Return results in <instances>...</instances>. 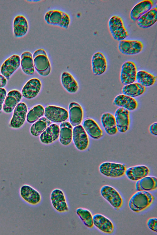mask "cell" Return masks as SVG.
Returning a JSON list of instances; mask_svg holds the SVG:
<instances>
[{
    "mask_svg": "<svg viewBox=\"0 0 157 235\" xmlns=\"http://www.w3.org/2000/svg\"><path fill=\"white\" fill-rule=\"evenodd\" d=\"M101 124L108 135L113 136L118 132L114 115L109 112L102 114L100 118Z\"/></svg>",
    "mask_w": 157,
    "mask_h": 235,
    "instance_id": "603a6c76",
    "label": "cell"
},
{
    "mask_svg": "<svg viewBox=\"0 0 157 235\" xmlns=\"http://www.w3.org/2000/svg\"><path fill=\"white\" fill-rule=\"evenodd\" d=\"M19 193L21 200L29 205L37 206L41 201L42 196L40 193L29 185L25 184L21 185L19 188Z\"/></svg>",
    "mask_w": 157,
    "mask_h": 235,
    "instance_id": "3957f363",
    "label": "cell"
},
{
    "mask_svg": "<svg viewBox=\"0 0 157 235\" xmlns=\"http://www.w3.org/2000/svg\"><path fill=\"white\" fill-rule=\"evenodd\" d=\"M61 81L63 87L68 92L74 93L77 91L78 88V83L69 73H63L61 76Z\"/></svg>",
    "mask_w": 157,
    "mask_h": 235,
    "instance_id": "836d02e7",
    "label": "cell"
},
{
    "mask_svg": "<svg viewBox=\"0 0 157 235\" xmlns=\"http://www.w3.org/2000/svg\"><path fill=\"white\" fill-rule=\"evenodd\" d=\"M157 21V8L155 7L142 15L137 21V23L140 28H146L154 25Z\"/></svg>",
    "mask_w": 157,
    "mask_h": 235,
    "instance_id": "484cf974",
    "label": "cell"
},
{
    "mask_svg": "<svg viewBox=\"0 0 157 235\" xmlns=\"http://www.w3.org/2000/svg\"><path fill=\"white\" fill-rule=\"evenodd\" d=\"M51 123V121L46 118H40L32 125L30 129V132L33 136H39Z\"/></svg>",
    "mask_w": 157,
    "mask_h": 235,
    "instance_id": "d590c367",
    "label": "cell"
},
{
    "mask_svg": "<svg viewBox=\"0 0 157 235\" xmlns=\"http://www.w3.org/2000/svg\"><path fill=\"white\" fill-rule=\"evenodd\" d=\"M59 127L57 124H50L41 134L40 138L41 141L46 144L53 143L59 138Z\"/></svg>",
    "mask_w": 157,
    "mask_h": 235,
    "instance_id": "cb8c5ba5",
    "label": "cell"
},
{
    "mask_svg": "<svg viewBox=\"0 0 157 235\" xmlns=\"http://www.w3.org/2000/svg\"><path fill=\"white\" fill-rule=\"evenodd\" d=\"M113 104L130 111L135 110L138 107V102L135 98L122 94L118 95L114 98Z\"/></svg>",
    "mask_w": 157,
    "mask_h": 235,
    "instance_id": "ac0fdd59",
    "label": "cell"
},
{
    "mask_svg": "<svg viewBox=\"0 0 157 235\" xmlns=\"http://www.w3.org/2000/svg\"><path fill=\"white\" fill-rule=\"evenodd\" d=\"M108 25L109 30L115 40L121 41L124 39L129 35L121 18L117 15H113L109 19Z\"/></svg>",
    "mask_w": 157,
    "mask_h": 235,
    "instance_id": "277c9868",
    "label": "cell"
},
{
    "mask_svg": "<svg viewBox=\"0 0 157 235\" xmlns=\"http://www.w3.org/2000/svg\"><path fill=\"white\" fill-rule=\"evenodd\" d=\"M135 187L137 191L155 190L157 187V178L153 176H147L137 181Z\"/></svg>",
    "mask_w": 157,
    "mask_h": 235,
    "instance_id": "f546056e",
    "label": "cell"
},
{
    "mask_svg": "<svg viewBox=\"0 0 157 235\" xmlns=\"http://www.w3.org/2000/svg\"><path fill=\"white\" fill-rule=\"evenodd\" d=\"M154 199L153 195L148 191H137L130 198L128 206L132 211L139 212L150 206Z\"/></svg>",
    "mask_w": 157,
    "mask_h": 235,
    "instance_id": "6da1fadb",
    "label": "cell"
},
{
    "mask_svg": "<svg viewBox=\"0 0 157 235\" xmlns=\"http://www.w3.org/2000/svg\"><path fill=\"white\" fill-rule=\"evenodd\" d=\"M21 64L20 56L13 55L6 59L2 65L1 72L3 76L9 79L11 75L19 67Z\"/></svg>",
    "mask_w": 157,
    "mask_h": 235,
    "instance_id": "9a60e30c",
    "label": "cell"
},
{
    "mask_svg": "<svg viewBox=\"0 0 157 235\" xmlns=\"http://www.w3.org/2000/svg\"><path fill=\"white\" fill-rule=\"evenodd\" d=\"M27 111V106L24 103H18L15 108L13 116L10 122L13 128H18L24 124Z\"/></svg>",
    "mask_w": 157,
    "mask_h": 235,
    "instance_id": "2e32d148",
    "label": "cell"
},
{
    "mask_svg": "<svg viewBox=\"0 0 157 235\" xmlns=\"http://www.w3.org/2000/svg\"><path fill=\"white\" fill-rule=\"evenodd\" d=\"M7 83L6 78L2 75L0 74V88H2L5 86Z\"/></svg>",
    "mask_w": 157,
    "mask_h": 235,
    "instance_id": "60d3db41",
    "label": "cell"
},
{
    "mask_svg": "<svg viewBox=\"0 0 157 235\" xmlns=\"http://www.w3.org/2000/svg\"><path fill=\"white\" fill-rule=\"evenodd\" d=\"M93 224L102 232L107 233H112L114 226L112 221L108 218L100 214H96L93 216Z\"/></svg>",
    "mask_w": 157,
    "mask_h": 235,
    "instance_id": "44dd1931",
    "label": "cell"
},
{
    "mask_svg": "<svg viewBox=\"0 0 157 235\" xmlns=\"http://www.w3.org/2000/svg\"><path fill=\"white\" fill-rule=\"evenodd\" d=\"M92 72L96 76L101 75L105 73L107 69L106 58L101 52H96L93 55L91 59Z\"/></svg>",
    "mask_w": 157,
    "mask_h": 235,
    "instance_id": "5bb4252c",
    "label": "cell"
},
{
    "mask_svg": "<svg viewBox=\"0 0 157 235\" xmlns=\"http://www.w3.org/2000/svg\"><path fill=\"white\" fill-rule=\"evenodd\" d=\"M22 95L17 90H12L8 93L3 105V109L6 113H10L21 100Z\"/></svg>",
    "mask_w": 157,
    "mask_h": 235,
    "instance_id": "d4e9b609",
    "label": "cell"
},
{
    "mask_svg": "<svg viewBox=\"0 0 157 235\" xmlns=\"http://www.w3.org/2000/svg\"><path fill=\"white\" fill-rule=\"evenodd\" d=\"M59 129V141L64 145H69L72 140V125L69 122L64 121L60 124Z\"/></svg>",
    "mask_w": 157,
    "mask_h": 235,
    "instance_id": "4dcf8cb0",
    "label": "cell"
},
{
    "mask_svg": "<svg viewBox=\"0 0 157 235\" xmlns=\"http://www.w3.org/2000/svg\"><path fill=\"white\" fill-rule=\"evenodd\" d=\"M114 116L118 131L121 133L128 131L130 123V111L124 108L119 107L116 110Z\"/></svg>",
    "mask_w": 157,
    "mask_h": 235,
    "instance_id": "8fae6325",
    "label": "cell"
},
{
    "mask_svg": "<svg viewBox=\"0 0 157 235\" xmlns=\"http://www.w3.org/2000/svg\"><path fill=\"white\" fill-rule=\"evenodd\" d=\"M44 114L50 121L56 122H61L66 120L68 117L67 111L65 109L55 106L46 107Z\"/></svg>",
    "mask_w": 157,
    "mask_h": 235,
    "instance_id": "7c38bea8",
    "label": "cell"
},
{
    "mask_svg": "<svg viewBox=\"0 0 157 235\" xmlns=\"http://www.w3.org/2000/svg\"><path fill=\"white\" fill-rule=\"evenodd\" d=\"M149 131L152 135L156 136H157V122H154L151 124L149 127Z\"/></svg>",
    "mask_w": 157,
    "mask_h": 235,
    "instance_id": "ab89813d",
    "label": "cell"
},
{
    "mask_svg": "<svg viewBox=\"0 0 157 235\" xmlns=\"http://www.w3.org/2000/svg\"><path fill=\"white\" fill-rule=\"evenodd\" d=\"M44 19L49 24L66 29L68 28L70 22V17L67 14L58 10H52L46 12Z\"/></svg>",
    "mask_w": 157,
    "mask_h": 235,
    "instance_id": "52a82bcc",
    "label": "cell"
},
{
    "mask_svg": "<svg viewBox=\"0 0 157 235\" xmlns=\"http://www.w3.org/2000/svg\"><path fill=\"white\" fill-rule=\"evenodd\" d=\"M148 227L151 230L157 232V219L156 218H149L147 222Z\"/></svg>",
    "mask_w": 157,
    "mask_h": 235,
    "instance_id": "74e56055",
    "label": "cell"
},
{
    "mask_svg": "<svg viewBox=\"0 0 157 235\" xmlns=\"http://www.w3.org/2000/svg\"><path fill=\"white\" fill-rule=\"evenodd\" d=\"M146 90V87L137 82H134L124 85L121 92L122 94L135 98L143 95Z\"/></svg>",
    "mask_w": 157,
    "mask_h": 235,
    "instance_id": "83f0119b",
    "label": "cell"
},
{
    "mask_svg": "<svg viewBox=\"0 0 157 235\" xmlns=\"http://www.w3.org/2000/svg\"><path fill=\"white\" fill-rule=\"evenodd\" d=\"M20 59L21 68L24 73L29 75H33L35 68L31 53L28 51L24 52L21 55Z\"/></svg>",
    "mask_w": 157,
    "mask_h": 235,
    "instance_id": "1f68e13d",
    "label": "cell"
},
{
    "mask_svg": "<svg viewBox=\"0 0 157 235\" xmlns=\"http://www.w3.org/2000/svg\"><path fill=\"white\" fill-rule=\"evenodd\" d=\"M76 213L86 227L89 228L93 227V216L89 210L79 207L76 209Z\"/></svg>",
    "mask_w": 157,
    "mask_h": 235,
    "instance_id": "e575fe53",
    "label": "cell"
},
{
    "mask_svg": "<svg viewBox=\"0 0 157 235\" xmlns=\"http://www.w3.org/2000/svg\"><path fill=\"white\" fill-rule=\"evenodd\" d=\"M157 77L153 74L145 70H140L137 72L136 80L145 87L154 85L156 81Z\"/></svg>",
    "mask_w": 157,
    "mask_h": 235,
    "instance_id": "d6a6232c",
    "label": "cell"
},
{
    "mask_svg": "<svg viewBox=\"0 0 157 235\" xmlns=\"http://www.w3.org/2000/svg\"><path fill=\"white\" fill-rule=\"evenodd\" d=\"M50 200L53 208L57 212L64 213L69 211L66 195L61 189L57 188L52 190L50 193Z\"/></svg>",
    "mask_w": 157,
    "mask_h": 235,
    "instance_id": "8992f818",
    "label": "cell"
},
{
    "mask_svg": "<svg viewBox=\"0 0 157 235\" xmlns=\"http://www.w3.org/2000/svg\"><path fill=\"white\" fill-rule=\"evenodd\" d=\"M41 86L40 80L33 78L29 80L23 87L22 95L25 98L31 99L35 97L39 93Z\"/></svg>",
    "mask_w": 157,
    "mask_h": 235,
    "instance_id": "7402d4cb",
    "label": "cell"
},
{
    "mask_svg": "<svg viewBox=\"0 0 157 235\" xmlns=\"http://www.w3.org/2000/svg\"><path fill=\"white\" fill-rule=\"evenodd\" d=\"M119 51L126 55L138 54L143 50L144 45L140 40L123 39L119 41L118 45Z\"/></svg>",
    "mask_w": 157,
    "mask_h": 235,
    "instance_id": "30bf717a",
    "label": "cell"
},
{
    "mask_svg": "<svg viewBox=\"0 0 157 235\" xmlns=\"http://www.w3.org/2000/svg\"><path fill=\"white\" fill-rule=\"evenodd\" d=\"M6 95V89L4 88H0V111L2 108V104Z\"/></svg>",
    "mask_w": 157,
    "mask_h": 235,
    "instance_id": "f35d334b",
    "label": "cell"
},
{
    "mask_svg": "<svg viewBox=\"0 0 157 235\" xmlns=\"http://www.w3.org/2000/svg\"><path fill=\"white\" fill-rule=\"evenodd\" d=\"M44 110L41 105H38L34 107L28 113L27 116V120L30 123H33L42 116Z\"/></svg>",
    "mask_w": 157,
    "mask_h": 235,
    "instance_id": "8d00e7d4",
    "label": "cell"
},
{
    "mask_svg": "<svg viewBox=\"0 0 157 235\" xmlns=\"http://www.w3.org/2000/svg\"><path fill=\"white\" fill-rule=\"evenodd\" d=\"M150 170L147 166L137 165L131 166L127 168L125 174L129 179L137 181L148 176Z\"/></svg>",
    "mask_w": 157,
    "mask_h": 235,
    "instance_id": "d6986e66",
    "label": "cell"
},
{
    "mask_svg": "<svg viewBox=\"0 0 157 235\" xmlns=\"http://www.w3.org/2000/svg\"><path fill=\"white\" fill-rule=\"evenodd\" d=\"M100 193L116 210H118L122 206L123 200L121 195L115 188L108 185L102 186L100 189Z\"/></svg>",
    "mask_w": 157,
    "mask_h": 235,
    "instance_id": "ba28073f",
    "label": "cell"
},
{
    "mask_svg": "<svg viewBox=\"0 0 157 235\" xmlns=\"http://www.w3.org/2000/svg\"><path fill=\"white\" fill-rule=\"evenodd\" d=\"M137 72L134 62L127 61L122 65L120 70V79L121 83L126 85L135 82Z\"/></svg>",
    "mask_w": 157,
    "mask_h": 235,
    "instance_id": "9c48e42d",
    "label": "cell"
},
{
    "mask_svg": "<svg viewBox=\"0 0 157 235\" xmlns=\"http://www.w3.org/2000/svg\"><path fill=\"white\" fill-rule=\"evenodd\" d=\"M33 56L34 68L37 72L42 76H48L50 73L51 66L45 50L42 48L37 49Z\"/></svg>",
    "mask_w": 157,
    "mask_h": 235,
    "instance_id": "7a4b0ae2",
    "label": "cell"
},
{
    "mask_svg": "<svg viewBox=\"0 0 157 235\" xmlns=\"http://www.w3.org/2000/svg\"><path fill=\"white\" fill-rule=\"evenodd\" d=\"M82 126L87 135L93 139H99L103 136V132L99 125L91 118L85 119L83 122Z\"/></svg>",
    "mask_w": 157,
    "mask_h": 235,
    "instance_id": "e0dca14e",
    "label": "cell"
},
{
    "mask_svg": "<svg viewBox=\"0 0 157 235\" xmlns=\"http://www.w3.org/2000/svg\"><path fill=\"white\" fill-rule=\"evenodd\" d=\"M13 30L14 35L21 37L25 35L28 29V23L27 20L23 15L16 16L13 21Z\"/></svg>",
    "mask_w": 157,
    "mask_h": 235,
    "instance_id": "f1b7e54d",
    "label": "cell"
},
{
    "mask_svg": "<svg viewBox=\"0 0 157 235\" xmlns=\"http://www.w3.org/2000/svg\"><path fill=\"white\" fill-rule=\"evenodd\" d=\"M127 169L126 164L121 163L105 162L99 166L100 172L103 175L111 177H118L125 174Z\"/></svg>",
    "mask_w": 157,
    "mask_h": 235,
    "instance_id": "5b68a950",
    "label": "cell"
},
{
    "mask_svg": "<svg viewBox=\"0 0 157 235\" xmlns=\"http://www.w3.org/2000/svg\"><path fill=\"white\" fill-rule=\"evenodd\" d=\"M72 138L74 143L78 149L84 151L88 148L89 144V139L82 126L78 125L73 128Z\"/></svg>",
    "mask_w": 157,
    "mask_h": 235,
    "instance_id": "4fadbf2b",
    "label": "cell"
},
{
    "mask_svg": "<svg viewBox=\"0 0 157 235\" xmlns=\"http://www.w3.org/2000/svg\"><path fill=\"white\" fill-rule=\"evenodd\" d=\"M153 5L151 0H144L136 4L131 9L130 13L131 19L136 21L144 14L151 9Z\"/></svg>",
    "mask_w": 157,
    "mask_h": 235,
    "instance_id": "ffe728a7",
    "label": "cell"
},
{
    "mask_svg": "<svg viewBox=\"0 0 157 235\" xmlns=\"http://www.w3.org/2000/svg\"><path fill=\"white\" fill-rule=\"evenodd\" d=\"M69 120L73 126L79 125L82 122L83 111L82 107L75 102L71 103L69 106Z\"/></svg>",
    "mask_w": 157,
    "mask_h": 235,
    "instance_id": "4316f807",
    "label": "cell"
}]
</instances>
